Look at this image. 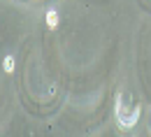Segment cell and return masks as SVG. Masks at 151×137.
<instances>
[{
  "label": "cell",
  "instance_id": "6da1fadb",
  "mask_svg": "<svg viewBox=\"0 0 151 137\" xmlns=\"http://www.w3.org/2000/svg\"><path fill=\"white\" fill-rule=\"evenodd\" d=\"M114 112H116V123H119V128L130 130V128H135V123H137V118H139V105H128L123 95H116Z\"/></svg>",
  "mask_w": 151,
  "mask_h": 137
},
{
  "label": "cell",
  "instance_id": "7a4b0ae2",
  "mask_svg": "<svg viewBox=\"0 0 151 137\" xmlns=\"http://www.w3.org/2000/svg\"><path fill=\"white\" fill-rule=\"evenodd\" d=\"M44 21H47V26L54 30V28H58V23H60V14H58L56 7H49L47 9V14H44Z\"/></svg>",
  "mask_w": 151,
  "mask_h": 137
},
{
  "label": "cell",
  "instance_id": "3957f363",
  "mask_svg": "<svg viewBox=\"0 0 151 137\" xmlns=\"http://www.w3.org/2000/svg\"><path fill=\"white\" fill-rule=\"evenodd\" d=\"M2 70H5L7 75H12V72H14V56H9V54H7V56L2 58Z\"/></svg>",
  "mask_w": 151,
  "mask_h": 137
}]
</instances>
